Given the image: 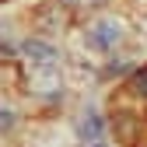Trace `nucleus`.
I'll return each instance as SVG.
<instances>
[{
	"label": "nucleus",
	"instance_id": "nucleus-1",
	"mask_svg": "<svg viewBox=\"0 0 147 147\" xmlns=\"http://www.w3.org/2000/svg\"><path fill=\"white\" fill-rule=\"evenodd\" d=\"M130 91H133V95H140V98H147V67L130 81Z\"/></svg>",
	"mask_w": 147,
	"mask_h": 147
}]
</instances>
